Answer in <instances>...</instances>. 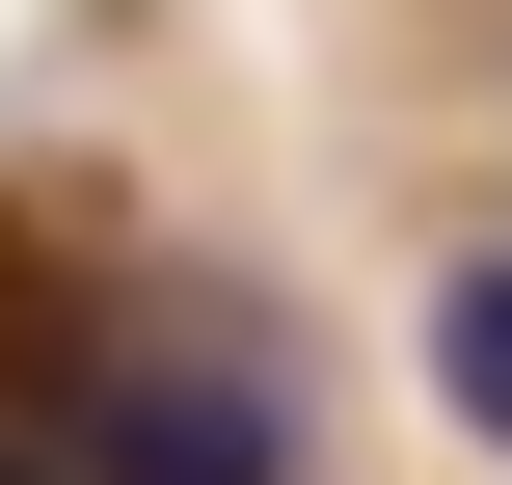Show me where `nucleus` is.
<instances>
[{"label":"nucleus","instance_id":"f257e3e1","mask_svg":"<svg viewBox=\"0 0 512 485\" xmlns=\"http://www.w3.org/2000/svg\"><path fill=\"white\" fill-rule=\"evenodd\" d=\"M81 485H297V405H270L243 351H135V378L81 405Z\"/></svg>","mask_w":512,"mask_h":485},{"label":"nucleus","instance_id":"f03ea898","mask_svg":"<svg viewBox=\"0 0 512 485\" xmlns=\"http://www.w3.org/2000/svg\"><path fill=\"white\" fill-rule=\"evenodd\" d=\"M432 405L512 459V243H459V270H432Z\"/></svg>","mask_w":512,"mask_h":485},{"label":"nucleus","instance_id":"7ed1b4c3","mask_svg":"<svg viewBox=\"0 0 512 485\" xmlns=\"http://www.w3.org/2000/svg\"><path fill=\"white\" fill-rule=\"evenodd\" d=\"M0 485H81V459H0Z\"/></svg>","mask_w":512,"mask_h":485}]
</instances>
